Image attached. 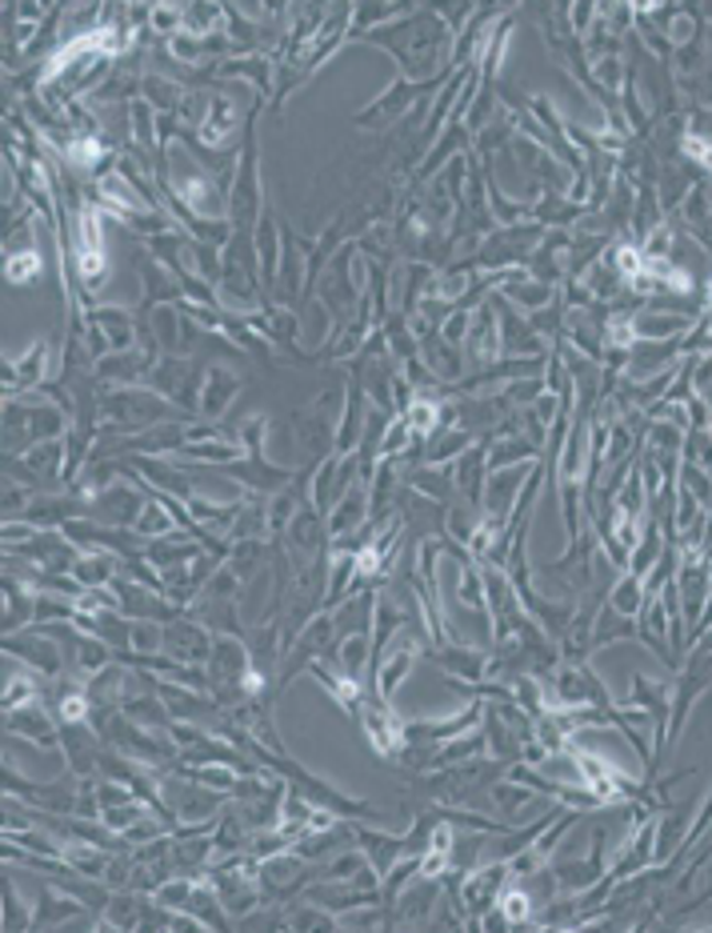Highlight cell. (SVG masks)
<instances>
[{
  "label": "cell",
  "instance_id": "cell-1",
  "mask_svg": "<svg viewBox=\"0 0 712 933\" xmlns=\"http://www.w3.org/2000/svg\"><path fill=\"white\" fill-rule=\"evenodd\" d=\"M73 425L68 409L56 405H33L21 397H4V457H21L41 441H61Z\"/></svg>",
  "mask_w": 712,
  "mask_h": 933
},
{
  "label": "cell",
  "instance_id": "cell-2",
  "mask_svg": "<svg viewBox=\"0 0 712 933\" xmlns=\"http://www.w3.org/2000/svg\"><path fill=\"white\" fill-rule=\"evenodd\" d=\"M153 393H161L168 405H180L188 417H197V405H200V365L193 357H161L153 365V373L144 377Z\"/></svg>",
  "mask_w": 712,
  "mask_h": 933
},
{
  "label": "cell",
  "instance_id": "cell-3",
  "mask_svg": "<svg viewBox=\"0 0 712 933\" xmlns=\"http://www.w3.org/2000/svg\"><path fill=\"white\" fill-rule=\"evenodd\" d=\"M508 878H513V869H508L504 857H496L489 866H472L469 874H464L461 890H457L461 893L464 913H469V925H464V930H481V918L501 901V890L508 886Z\"/></svg>",
  "mask_w": 712,
  "mask_h": 933
},
{
  "label": "cell",
  "instance_id": "cell-4",
  "mask_svg": "<svg viewBox=\"0 0 712 933\" xmlns=\"http://www.w3.org/2000/svg\"><path fill=\"white\" fill-rule=\"evenodd\" d=\"M4 653H12V658L24 665V670L41 673L44 681L61 677V673H65V665H68L61 641H56L53 633H44L41 626H36V629H21V633L4 637Z\"/></svg>",
  "mask_w": 712,
  "mask_h": 933
},
{
  "label": "cell",
  "instance_id": "cell-5",
  "mask_svg": "<svg viewBox=\"0 0 712 933\" xmlns=\"http://www.w3.org/2000/svg\"><path fill=\"white\" fill-rule=\"evenodd\" d=\"M461 352L472 373H481V369L501 361V321H496L493 297L472 308V329H469V337H464Z\"/></svg>",
  "mask_w": 712,
  "mask_h": 933
},
{
  "label": "cell",
  "instance_id": "cell-6",
  "mask_svg": "<svg viewBox=\"0 0 712 933\" xmlns=\"http://www.w3.org/2000/svg\"><path fill=\"white\" fill-rule=\"evenodd\" d=\"M212 629L205 621H193V614H180L176 621L165 626V653L176 661H185V665H197L205 670L209 665V653H212Z\"/></svg>",
  "mask_w": 712,
  "mask_h": 933
},
{
  "label": "cell",
  "instance_id": "cell-7",
  "mask_svg": "<svg viewBox=\"0 0 712 933\" xmlns=\"http://www.w3.org/2000/svg\"><path fill=\"white\" fill-rule=\"evenodd\" d=\"M4 729H9L12 737H21V741H33V746L61 749V722H56L53 709L44 702L9 709V714H4Z\"/></svg>",
  "mask_w": 712,
  "mask_h": 933
},
{
  "label": "cell",
  "instance_id": "cell-8",
  "mask_svg": "<svg viewBox=\"0 0 712 933\" xmlns=\"http://www.w3.org/2000/svg\"><path fill=\"white\" fill-rule=\"evenodd\" d=\"M48 365H53L48 340H33L21 357L4 361V397H21V393H29V389H44Z\"/></svg>",
  "mask_w": 712,
  "mask_h": 933
},
{
  "label": "cell",
  "instance_id": "cell-9",
  "mask_svg": "<svg viewBox=\"0 0 712 933\" xmlns=\"http://www.w3.org/2000/svg\"><path fill=\"white\" fill-rule=\"evenodd\" d=\"M237 393H241V377L229 373V369H220V365L205 369V381H200L197 417H200V421H212V425H220L224 409L232 405V397H237Z\"/></svg>",
  "mask_w": 712,
  "mask_h": 933
},
{
  "label": "cell",
  "instance_id": "cell-10",
  "mask_svg": "<svg viewBox=\"0 0 712 933\" xmlns=\"http://www.w3.org/2000/svg\"><path fill=\"white\" fill-rule=\"evenodd\" d=\"M197 137H200V144H205V149L229 153L224 144H232V137H237V109H232V100L224 97V93H212L209 117H205V124L197 129Z\"/></svg>",
  "mask_w": 712,
  "mask_h": 933
},
{
  "label": "cell",
  "instance_id": "cell-11",
  "mask_svg": "<svg viewBox=\"0 0 712 933\" xmlns=\"http://www.w3.org/2000/svg\"><path fill=\"white\" fill-rule=\"evenodd\" d=\"M332 661H337V673H340V677L364 681V673L373 670V633L340 637L337 649H332Z\"/></svg>",
  "mask_w": 712,
  "mask_h": 933
},
{
  "label": "cell",
  "instance_id": "cell-12",
  "mask_svg": "<svg viewBox=\"0 0 712 933\" xmlns=\"http://www.w3.org/2000/svg\"><path fill=\"white\" fill-rule=\"evenodd\" d=\"M417 97H420V85H413V80H396L393 88H384L381 97H376L373 105L357 117V124L369 129V124H381L384 117H401V112H408L413 105H417Z\"/></svg>",
  "mask_w": 712,
  "mask_h": 933
},
{
  "label": "cell",
  "instance_id": "cell-13",
  "mask_svg": "<svg viewBox=\"0 0 712 933\" xmlns=\"http://www.w3.org/2000/svg\"><path fill=\"white\" fill-rule=\"evenodd\" d=\"M121 561L124 557H117L109 550H88L73 565V577L80 582V589H105V585H112L121 577Z\"/></svg>",
  "mask_w": 712,
  "mask_h": 933
},
{
  "label": "cell",
  "instance_id": "cell-14",
  "mask_svg": "<svg viewBox=\"0 0 712 933\" xmlns=\"http://www.w3.org/2000/svg\"><path fill=\"white\" fill-rule=\"evenodd\" d=\"M85 317H88V321H97L100 329H105V337H109L112 352L136 349V345H132V340H136V321H132L121 305H92V308L85 313Z\"/></svg>",
  "mask_w": 712,
  "mask_h": 933
},
{
  "label": "cell",
  "instance_id": "cell-15",
  "mask_svg": "<svg viewBox=\"0 0 712 933\" xmlns=\"http://www.w3.org/2000/svg\"><path fill=\"white\" fill-rule=\"evenodd\" d=\"M217 77H249L252 93L256 97H269V85H273V61L264 53H244V56H229L217 65Z\"/></svg>",
  "mask_w": 712,
  "mask_h": 933
},
{
  "label": "cell",
  "instance_id": "cell-16",
  "mask_svg": "<svg viewBox=\"0 0 712 933\" xmlns=\"http://www.w3.org/2000/svg\"><path fill=\"white\" fill-rule=\"evenodd\" d=\"M609 605H613L616 614L621 617H640V609H645V577H636V573H621L613 582V589H609Z\"/></svg>",
  "mask_w": 712,
  "mask_h": 933
},
{
  "label": "cell",
  "instance_id": "cell-17",
  "mask_svg": "<svg viewBox=\"0 0 712 933\" xmlns=\"http://www.w3.org/2000/svg\"><path fill=\"white\" fill-rule=\"evenodd\" d=\"M496 905H501V913L513 922V930L516 925H533V918H537V901H533V893L513 878H508V886L501 890V901H496Z\"/></svg>",
  "mask_w": 712,
  "mask_h": 933
},
{
  "label": "cell",
  "instance_id": "cell-18",
  "mask_svg": "<svg viewBox=\"0 0 712 933\" xmlns=\"http://www.w3.org/2000/svg\"><path fill=\"white\" fill-rule=\"evenodd\" d=\"M224 29V4H185V33L188 36H220Z\"/></svg>",
  "mask_w": 712,
  "mask_h": 933
},
{
  "label": "cell",
  "instance_id": "cell-19",
  "mask_svg": "<svg viewBox=\"0 0 712 933\" xmlns=\"http://www.w3.org/2000/svg\"><path fill=\"white\" fill-rule=\"evenodd\" d=\"M285 922L288 930H340L337 913L308 901V905H285Z\"/></svg>",
  "mask_w": 712,
  "mask_h": 933
},
{
  "label": "cell",
  "instance_id": "cell-20",
  "mask_svg": "<svg viewBox=\"0 0 712 933\" xmlns=\"http://www.w3.org/2000/svg\"><path fill=\"white\" fill-rule=\"evenodd\" d=\"M41 685H44V677L36 681L33 677V670L29 673H4V714H9V709H21V705H33V702H41Z\"/></svg>",
  "mask_w": 712,
  "mask_h": 933
},
{
  "label": "cell",
  "instance_id": "cell-21",
  "mask_svg": "<svg viewBox=\"0 0 712 933\" xmlns=\"http://www.w3.org/2000/svg\"><path fill=\"white\" fill-rule=\"evenodd\" d=\"M33 918H36V905L21 898V890L4 881V930H33Z\"/></svg>",
  "mask_w": 712,
  "mask_h": 933
},
{
  "label": "cell",
  "instance_id": "cell-22",
  "mask_svg": "<svg viewBox=\"0 0 712 933\" xmlns=\"http://www.w3.org/2000/svg\"><path fill=\"white\" fill-rule=\"evenodd\" d=\"M4 276H9L12 285H29L41 276V253L36 249H21V253H9L4 257Z\"/></svg>",
  "mask_w": 712,
  "mask_h": 933
},
{
  "label": "cell",
  "instance_id": "cell-23",
  "mask_svg": "<svg viewBox=\"0 0 712 933\" xmlns=\"http://www.w3.org/2000/svg\"><path fill=\"white\" fill-rule=\"evenodd\" d=\"M489 798H493L496 805H501V813L504 817H516V813H521V805H528L533 802V793H528V785H521V781H496L493 790H489Z\"/></svg>",
  "mask_w": 712,
  "mask_h": 933
},
{
  "label": "cell",
  "instance_id": "cell-24",
  "mask_svg": "<svg viewBox=\"0 0 712 933\" xmlns=\"http://www.w3.org/2000/svg\"><path fill=\"white\" fill-rule=\"evenodd\" d=\"M156 36L173 41L176 33H185V4H153V17H149Z\"/></svg>",
  "mask_w": 712,
  "mask_h": 933
},
{
  "label": "cell",
  "instance_id": "cell-25",
  "mask_svg": "<svg viewBox=\"0 0 712 933\" xmlns=\"http://www.w3.org/2000/svg\"><path fill=\"white\" fill-rule=\"evenodd\" d=\"M684 413H689V428H712V405L701 393H692L684 401Z\"/></svg>",
  "mask_w": 712,
  "mask_h": 933
}]
</instances>
